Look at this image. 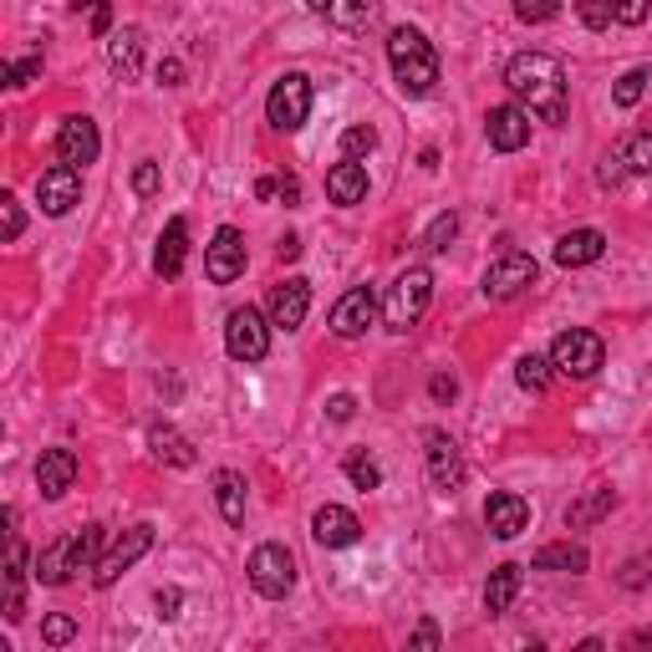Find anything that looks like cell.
Here are the masks:
<instances>
[{
	"instance_id": "4dcf8cb0",
	"label": "cell",
	"mask_w": 652,
	"mask_h": 652,
	"mask_svg": "<svg viewBox=\"0 0 652 652\" xmlns=\"http://www.w3.org/2000/svg\"><path fill=\"white\" fill-rule=\"evenodd\" d=\"M515 383L525 387V393H546V387H551V357L525 351V357L515 362Z\"/></svg>"
},
{
	"instance_id": "74e56055",
	"label": "cell",
	"mask_w": 652,
	"mask_h": 652,
	"mask_svg": "<svg viewBox=\"0 0 652 652\" xmlns=\"http://www.w3.org/2000/svg\"><path fill=\"white\" fill-rule=\"evenodd\" d=\"M444 648V637H438V622L423 617L413 632H408V642H402V652H438Z\"/></svg>"
},
{
	"instance_id": "1f68e13d",
	"label": "cell",
	"mask_w": 652,
	"mask_h": 652,
	"mask_svg": "<svg viewBox=\"0 0 652 652\" xmlns=\"http://www.w3.org/2000/svg\"><path fill=\"white\" fill-rule=\"evenodd\" d=\"M102 536H107V530H102V525H82V536H72V571H98V561H102Z\"/></svg>"
},
{
	"instance_id": "f546056e",
	"label": "cell",
	"mask_w": 652,
	"mask_h": 652,
	"mask_svg": "<svg viewBox=\"0 0 652 652\" xmlns=\"http://www.w3.org/2000/svg\"><path fill=\"white\" fill-rule=\"evenodd\" d=\"M617 510V489H591L586 500H576L566 510V525L576 530V525H591V520H602V515H612Z\"/></svg>"
},
{
	"instance_id": "83f0119b",
	"label": "cell",
	"mask_w": 652,
	"mask_h": 652,
	"mask_svg": "<svg viewBox=\"0 0 652 652\" xmlns=\"http://www.w3.org/2000/svg\"><path fill=\"white\" fill-rule=\"evenodd\" d=\"M586 546H576V540H561V546H546V551H536V561L530 566L536 571H586Z\"/></svg>"
},
{
	"instance_id": "44dd1931",
	"label": "cell",
	"mask_w": 652,
	"mask_h": 652,
	"mask_svg": "<svg viewBox=\"0 0 652 652\" xmlns=\"http://www.w3.org/2000/svg\"><path fill=\"white\" fill-rule=\"evenodd\" d=\"M107 67L123 82H133L138 72H143V31L138 26H123V31L107 36Z\"/></svg>"
},
{
	"instance_id": "3957f363",
	"label": "cell",
	"mask_w": 652,
	"mask_h": 652,
	"mask_svg": "<svg viewBox=\"0 0 652 652\" xmlns=\"http://www.w3.org/2000/svg\"><path fill=\"white\" fill-rule=\"evenodd\" d=\"M429 302H434V270L408 266L398 281L387 285V302H383L387 332H413L423 321V311H429Z\"/></svg>"
},
{
	"instance_id": "7a4b0ae2",
	"label": "cell",
	"mask_w": 652,
	"mask_h": 652,
	"mask_svg": "<svg viewBox=\"0 0 652 652\" xmlns=\"http://www.w3.org/2000/svg\"><path fill=\"white\" fill-rule=\"evenodd\" d=\"M387 62H393V77H398V87L408 98H429L438 87V51L413 26H398L387 36Z\"/></svg>"
},
{
	"instance_id": "db71d44e",
	"label": "cell",
	"mask_w": 652,
	"mask_h": 652,
	"mask_svg": "<svg viewBox=\"0 0 652 652\" xmlns=\"http://www.w3.org/2000/svg\"><path fill=\"white\" fill-rule=\"evenodd\" d=\"M276 255H281V260H296V255H302V240H296V234H285L281 245H276Z\"/></svg>"
},
{
	"instance_id": "7c38bea8",
	"label": "cell",
	"mask_w": 652,
	"mask_h": 652,
	"mask_svg": "<svg viewBox=\"0 0 652 652\" xmlns=\"http://www.w3.org/2000/svg\"><path fill=\"white\" fill-rule=\"evenodd\" d=\"M240 270H245V234L234 225H225V230H215L209 251H204V276L215 285H230Z\"/></svg>"
},
{
	"instance_id": "277c9868",
	"label": "cell",
	"mask_w": 652,
	"mask_h": 652,
	"mask_svg": "<svg viewBox=\"0 0 652 652\" xmlns=\"http://www.w3.org/2000/svg\"><path fill=\"white\" fill-rule=\"evenodd\" d=\"M606 362V347L597 332H581V327H571V332H561L551 342V368L561 372V378H597Z\"/></svg>"
},
{
	"instance_id": "ab89813d",
	"label": "cell",
	"mask_w": 652,
	"mask_h": 652,
	"mask_svg": "<svg viewBox=\"0 0 652 652\" xmlns=\"http://www.w3.org/2000/svg\"><path fill=\"white\" fill-rule=\"evenodd\" d=\"M453 240H459V215H438L434 225H429V234H423L429 251H449Z\"/></svg>"
},
{
	"instance_id": "6f0895ef",
	"label": "cell",
	"mask_w": 652,
	"mask_h": 652,
	"mask_svg": "<svg viewBox=\"0 0 652 652\" xmlns=\"http://www.w3.org/2000/svg\"><path fill=\"white\" fill-rule=\"evenodd\" d=\"M281 200H285V204L302 200V179H281Z\"/></svg>"
},
{
	"instance_id": "816d5d0a",
	"label": "cell",
	"mask_w": 652,
	"mask_h": 652,
	"mask_svg": "<svg viewBox=\"0 0 652 652\" xmlns=\"http://www.w3.org/2000/svg\"><path fill=\"white\" fill-rule=\"evenodd\" d=\"M179 602H184L179 586H164V591H158V617H179Z\"/></svg>"
},
{
	"instance_id": "52a82bcc",
	"label": "cell",
	"mask_w": 652,
	"mask_h": 652,
	"mask_svg": "<svg viewBox=\"0 0 652 652\" xmlns=\"http://www.w3.org/2000/svg\"><path fill=\"white\" fill-rule=\"evenodd\" d=\"M225 347H230L234 362H266V351H270L266 317H260L255 306H240V311H230V321H225Z\"/></svg>"
},
{
	"instance_id": "7dc6e473",
	"label": "cell",
	"mask_w": 652,
	"mask_h": 652,
	"mask_svg": "<svg viewBox=\"0 0 652 652\" xmlns=\"http://www.w3.org/2000/svg\"><path fill=\"white\" fill-rule=\"evenodd\" d=\"M622 179H627V168H622L617 153H612V158H602V168H597V184H602V189H617Z\"/></svg>"
},
{
	"instance_id": "680465c9",
	"label": "cell",
	"mask_w": 652,
	"mask_h": 652,
	"mask_svg": "<svg viewBox=\"0 0 652 652\" xmlns=\"http://www.w3.org/2000/svg\"><path fill=\"white\" fill-rule=\"evenodd\" d=\"M571 652H606V642H602V637H586V642H576Z\"/></svg>"
},
{
	"instance_id": "e575fe53",
	"label": "cell",
	"mask_w": 652,
	"mask_h": 652,
	"mask_svg": "<svg viewBox=\"0 0 652 652\" xmlns=\"http://www.w3.org/2000/svg\"><path fill=\"white\" fill-rule=\"evenodd\" d=\"M372 149H378V128H372V123H351L347 133H342V158H347V164L368 158Z\"/></svg>"
},
{
	"instance_id": "f1b7e54d",
	"label": "cell",
	"mask_w": 652,
	"mask_h": 652,
	"mask_svg": "<svg viewBox=\"0 0 652 652\" xmlns=\"http://www.w3.org/2000/svg\"><path fill=\"white\" fill-rule=\"evenodd\" d=\"M36 576L47 586H62L72 576V536L67 540H51L47 551H41V561H36Z\"/></svg>"
},
{
	"instance_id": "836d02e7",
	"label": "cell",
	"mask_w": 652,
	"mask_h": 652,
	"mask_svg": "<svg viewBox=\"0 0 652 652\" xmlns=\"http://www.w3.org/2000/svg\"><path fill=\"white\" fill-rule=\"evenodd\" d=\"M648 82H652V72H648V67L622 72L617 87H612V102H617V107H637V102H642V92H648Z\"/></svg>"
},
{
	"instance_id": "8fae6325",
	"label": "cell",
	"mask_w": 652,
	"mask_h": 652,
	"mask_svg": "<svg viewBox=\"0 0 652 652\" xmlns=\"http://www.w3.org/2000/svg\"><path fill=\"white\" fill-rule=\"evenodd\" d=\"M485 138H489V149L520 153L525 143H530V113H525L520 102H500V107H489Z\"/></svg>"
},
{
	"instance_id": "d6986e66",
	"label": "cell",
	"mask_w": 652,
	"mask_h": 652,
	"mask_svg": "<svg viewBox=\"0 0 652 652\" xmlns=\"http://www.w3.org/2000/svg\"><path fill=\"white\" fill-rule=\"evenodd\" d=\"M423 459H429V480H434V489H459L464 485V459H459V444H453L449 434H429Z\"/></svg>"
},
{
	"instance_id": "681fc988",
	"label": "cell",
	"mask_w": 652,
	"mask_h": 652,
	"mask_svg": "<svg viewBox=\"0 0 652 652\" xmlns=\"http://www.w3.org/2000/svg\"><path fill=\"white\" fill-rule=\"evenodd\" d=\"M617 21L622 26H642V21H648V0H627V5H617Z\"/></svg>"
},
{
	"instance_id": "ac0fdd59",
	"label": "cell",
	"mask_w": 652,
	"mask_h": 652,
	"mask_svg": "<svg viewBox=\"0 0 652 652\" xmlns=\"http://www.w3.org/2000/svg\"><path fill=\"white\" fill-rule=\"evenodd\" d=\"M72 485H77V453L72 449H47L36 459V489H41V500H62Z\"/></svg>"
},
{
	"instance_id": "6da1fadb",
	"label": "cell",
	"mask_w": 652,
	"mask_h": 652,
	"mask_svg": "<svg viewBox=\"0 0 652 652\" xmlns=\"http://www.w3.org/2000/svg\"><path fill=\"white\" fill-rule=\"evenodd\" d=\"M504 87L520 98V107L540 123L561 128L566 123V67L555 62L551 51H520L504 67Z\"/></svg>"
},
{
	"instance_id": "bcb514c9",
	"label": "cell",
	"mask_w": 652,
	"mask_h": 652,
	"mask_svg": "<svg viewBox=\"0 0 652 652\" xmlns=\"http://www.w3.org/2000/svg\"><path fill=\"white\" fill-rule=\"evenodd\" d=\"M515 16L525 21V26H530V21L540 26V21H555V16H561V5H530V0H520V5H515Z\"/></svg>"
},
{
	"instance_id": "f6af8a7d",
	"label": "cell",
	"mask_w": 652,
	"mask_h": 652,
	"mask_svg": "<svg viewBox=\"0 0 652 652\" xmlns=\"http://www.w3.org/2000/svg\"><path fill=\"white\" fill-rule=\"evenodd\" d=\"M576 16H581L591 31H606V26L617 21V5H591V0H581V5H576Z\"/></svg>"
},
{
	"instance_id": "9c48e42d",
	"label": "cell",
	"mask_w": 652,
	"mask_h": 652,
	"mask_svg": "<svg viewBox=\"0 0 652 652\" xmlns=\"http://www.w3.org/2000/svg\"><path fill=\"white\" fill-rule=\"evenodd\" d=\"M98 149H102L98 123H92L87 113L67 117V123L56 128V158H62L67 168H77V174H82L87 164H98Z\"/></svg>"
},
{
	"instance_id": "d6a6232c",
	"label": "cell",
	"mask_w": 652,
	"mask_h": 652,
	"mask_svg": "<svg viewBox=\"0 0 652 652\" xmlns=\"http://www.w3.org/2000/svg\"><path fill=\"white\" fill-rule=\"evenodd\" d=\"M622 168L627 174H652V133H627L622 138V149H617Z\"/></svg>"
},
{
	"instance_id": "ba28073f",
	"label": "cell",
	"mask_w": 652,
	"mask_h": 652,
	"mask_svg": "<svg viewBox=\"0 0 652 652\" xmlns=\"http://www.w3.org/2000/svg\"><path fill=\"white\" fill-rule=\"evenodd\" d=\"M540 266H536V255H525V251H504L495 266L485 270V296L489 302H515L525 285H536Z\"/></svg>"
},
{
	"instance_id": "7bdbcfd3",
	"label": "cell",
	"mask_w": 652,
	"mask_h": 652,
	"mask_svg": "<svg viewBox=\"0 0 652 652\" xmlns=\"http://www.w3.org/2000/svg\"><path fill=\"white\" fill-rule=\"evenodd\" d=\"M0 219H5V240H21V230H26V215H21V200L16 194H0Z\"/></svg>"
},
{
	"instance_id": "5bb4252c",
	"label": "cell",
	"mask_w": 652,
	"mask_h": 652,
	"mask_svg": "<svg viewBox=\"0 0 652 652\" xmlns=\"http://www.w3.org/2000/svg\"><path fill=\"white\" fill-rule=\"evenodd\" d=\"M149 546H153V525H133V530H123V540H117L113 551L98 561V571H92V586H102V591H107V586H113L123 571L133 566V561L149 551Z\"/></svg>"
},
{
	"instance_id": "c3c4849f",
	"label": "cell",
	"mask_w": 652,
	"mask_h": 652,
	"mask_svg": "<svg viewBox=\"0 0 652 652\" xmlns=\"http://www.w3.org/2000/svg\"><path fill=\"white\" fill-rule=\"evenodd\" d=\"M351 413H357V398H351V393H336V398L327 402V419L332 423H347Z\"/></svg>"
},
{
	"instance_id": "9a60e30c",
	"label": "cell",
	"mask_w": 652,
	"mask_h": 652,
	"mask_svg": "<svg viewBox=\"0 0 652 652\" xmlns=\"http://www.w3.org/2000/svg\"><path fill=\"white\" fill-rule=\"evenodd\" d=\"M311 536H317V546H327V551H347V546L362 540V520L351 515L347 504H321L317 515H311Z\"/></svg>"
},
{
	"instance_id": "ffe728a7",
	"label": "cell",
	"mask_w": 652,
	"mask_h": 652,
	"mask_svg": "<svg viewBox=\"0 0 652 652\" xmlns=\"http://www.w3.org/2000/svg\"><path fill=\"white\" fill-rule=\"evenodd\" d=\"M606 251V234L602 230H571L555 240V266L566 270H581V266H597Z\"/></svg>"
},
{
	"instance_id": "11a10c76",
	"label": "cell",
	"mask_w": 652,
	"mask_h": 652,
	"mask_svg": "<svg viewBox=\"0 0 652 652\" xmlns=\"http://www.w3.org/2000/svg\"><path fill=\"white\" fill-rule=\"evenodd\" d=\"M453 393H459V383H453V378H434V398L438 402H449Z\"/></svg>"
},
{
	"instance_id": "4316f807",
	"label": "cell",
	"mask_w": 652,
	"mask_h": 652,
	"mask_svg": "<svg viewBox=\"0 0 652 652\" xmlns=\"http://www.w3.org/2000/svg\"><path fill=\"white\" fill-rule=\"evenodd\" d=\"M149 444H153V453L164 459V464H174V469H189L194 464V444H189L174 423H153L149 429Z\"/></svg>"
},
{
	"instance_id": "484cf974",
	"label": "cell",
	"mask_w": 652,
	"mask_h": 652,
	"mask_svg": "<svg viewBox=\"0 0 652 652\" xmlns=\"http://www.w3.org/2000/svg\"><path fill=\"white\" fill-rule=\"evenodd\" d=\"M515 597H520V566L515 561H504V566L489 571V581H485V612L489 617H500V612H510Z\"/></svg>"
},
{
	"instance_id": "60d3db41",
	"label": "cell",
	"mask_w": 652,
	"mask_h": 652,
	"mask_svg": "<svg viewBox=\"0 0 652 652\" xmlns=\"http://www.w3.org/2000/svg\"><path fill=\"white\" fill-rule=\"evenodd\" d=\"M41 637H47L51 648H67L72 637H77V617H67V612H51V617L41 622Z\"/></svg>"
},
{
	"instance_id": "d4e9b609",
	"label": "cell",
	"mask_w": 652,
	"mask_h": 652,
	"mask_svg": "<svg viewBox=\"0 0 652 652\" xmlns=\"http://www.w3.org/2000/svg\"><path fill=\"white\" fill-rule=\"evenodd\" d=\"M215 504L225 525H245V474L240 469H219L215 474Z\"/></svg>"
},
{
	"instance_id": "9f6ffc18",
	"label": "cell",
	"mask_w": 652,
	"mask_h": 652,
	"mask_svg": "<svg viewBox=\"0 0 652 652\" xmlns=\"http://www.w3.org/2000/svg\"><path fill=\"white\" fill-rule=\"evenodd\" d=\"M107 26H113V11H107V5H98V11H92V31L107 36Z\"/></svg>"
},
{
	"instance_id": "ee69618b",
	"label": "cell",
	"mask_w": 652,
	"mask_h": 652,
	"mask_svg": "<svg viewBox=\"0 0 652 652\" xmlns=\"http://www.w3.org/2000/svg\"><path fill=\"white\" fill-rule=\"evenodd\" d=\"M622 586H627V591H637V586H652V551L622 566Z\"/></svg>"
},
{
	"instance_id": "4fadbf2b",
	"label": "cell",
	"mask_w": 652,
	"mask_h": 652,
	"mask_svg": "<svg viewBox=\"0 0 652 652\" xmlns=\"http://www.w3.org/2000/svg\"><path fill=\"white\" fill-rule=\"evenodd\" d=\"M372 321H378V296H372V285H351L347 296L332 306V332L342 336V342L362 336Z\"/></svg>"
},
{
	"instance_id": "5b68a950",
	"label": "cell",
	"mask_w": 652,
	"mask_h": 652,
	"mask_svg": "<svg viewBox=\"0 0 652 652\" xmlns=\"http://www.w3.org/2000/svg\"><path fill=\"white\" fill-rule=\"evenodd\" d=\"M266 117H270L276 133H296V128H306V117H311V82H306L302 72H285L281 82L270 87Z\"/></svg>"
},
{
	"instance_id": "8992f818",
	"label": "cell",
	"mask_w": 652,
	"mask_h": 652,
	"mask_svg": "<svg viewBox=\"0 0 652 652\" xmlns=\"http://www.w3.org/2000/svg\"><path fill=\"white\" fill-rule=\"evenodd\" d=\"M245 571H251V586L260 597H270V602H281L285 591L296 586V561H291V551L276 546V540H270V546H255Z\"/></svg>"
},
{
	"instance_id": "f907efd6",
	"label": "cell",
	"mask_w": 652,
	"mask_h": 652,
	"mask_svg": "<svg viewBox=\"0 0 652 652\" xmlns=\"http://www.w3.org/2000/svg\"><path fill=\"white\" fill-rule=\"evenodd\" d=\"M158 82H164V87H179V82H184V62L164 56V62H158Z\"/></svg>"
},
{
	"instance_id": "b9f144b4",
	"label": "cell",
	"mask_w": 652,
	"mask_h": 652,
	"mask_svg": "<svg viewBox=\"0 0 652 652\" xmlns=\"http://www.w3.org/2000/svg\"><path fill=\"white\" fill-rule=\"evenodd\" d=\"M158 189H164V174H158V164H153V158H143V164L133 168V194H138V200H153Z\"/></svg>"
},
{
	"instance_id": "cb8c5ba5",
	"label": "cell",
	"mask_w": 652,
	"mask_h": 652,
	"mask_svg": "<svg viewBox=\"0 0 652 652\" xmlns=\"http://www.w3.org/2000/svg\"><path fill=\"white\" fill-rule=\"evenodd\" d=\"M327 200L332 204H362L368 200V168L342 158V164L327 174Z\"/></svg>"
},
{
	"instance_id": "f5cc1de1",
	"label": "cell",
	"mask_w": 652,
	"mask_h": 652,
	"mask_svg": "<svg viewBox=\"0 0 652 652\" xmlns=\"http://www.w3.org/2000/svg\"><path fill=\"white\" fill-rule=\"evenodd\" d=\"M627 652H652V627H642V632L627 637Z\"/></svg>"
},
{
	"instance_id": "e0dca14e",
	"label": "cell",
	"mask_w": 652,
	"mask_h": 652,
	"mask_svg": "<svg viewBox=\"0 0 652 652\" xmlns=\"http://www.w3.org/2000/svg\"><path fill=\"white\" fill-rule=\"evenodd\" d=\"M485 525H489V536L515 540L520 530H530V500H520L515 489H500V495H489Z\"/></svg>"
},
{
	"instance_id": "f35d334b",
	"label": "cell",
	"mask_w": 652,
	"mask_h": 652,
	"mask_svg": "<svg viewBox=\"0 0 652 652\" xmlns=\"http://www.w3.org/2000/svg\"><path fill=\"white\" fill-rule=\"evenodd\" d=\"M41 77V56H26V62H0V82L5 87H26Z\"/></svg>"
},
{
	"instance_id": "2e32d148",
	"label": "cell",
	"mask_w": 652,
	"mask_h": 652,
	"mask_svg": "<svg viewBox=\"0 0 652 652\" xmlns=\"http://www.w3.org/2000/svg\"><path fill=\"white\" fill-rule=\"evenodd\" d=\"M306 311H311V281L291 276V281H281L276 291H270V327L296 332V327L306 321Z\"/></svg>"
},
{
	"instance_id": "7402d4cb",
	"label": "cell",
	"mask_w": 652,
	"mask_h": 652,
	"mask_svg": "<svg viewBox=\"0 0 652 652\" xmlns=\"http://www.w3.org/2000/svg\"><path fill=\"white\" fill-rule=\"evenodd\" d=\"M184 255H189V225L179 215L164 225V234H158V255H153V270L164 276V281H174L179 270H184Z\"/></svg>"
},
{
	"instance_id": "d590c367",
	"label": "cell",
	"mask_w": 652,
	"mask_h": 652,
	"mask_svg": "<svg viewBox=\"0 0 652 652\" xmlns=\"http://www.w3.org/2000/svg\"><path fill=\"white\" fill-rule=\"evenodd\" d=\"M342 469H347V480L362 489V495L383 485V469H378V459H372V453H347V464H342Z\"/></svg>"
},
{
	"instance_id": "30bf717a",
	"label": "cell",
	"mask_w": 652,
	"mask_h": 652,
	"mask_svg": "<svg viewBox=\"0 0 652 652\" xmlns=\"http://www.w3.org/2000/svg\"><path fill=\"white\" fill-rule=\"evenodd\" d=\"M77 200H82V174H77V168L56 164L36 179V204H41V215L62 219V215H72V204Z\"/></svg>"
},
{
	"instance_id": "603a6c76",
	"label": "cell",
	"mask_w": 652,
	"mask_h": 652,
	"mask_svg": "<svg viewBox=\"0 0 652 652\" xmlns=\"http://www.w3.org/2000/svg\"><path fill=\"white\" fill-rule=\"evenodd\" d=\"M26 546H21V536L11 530V546H5V617L21 622L26 617Z\"/></svg>"
},
{
	"instance_id": "8d00e7d4",
	"label": "cell",
	"mask_w": 652,
	"mask_h": 652,
	"mask_svg": "<svg viewBox=\"0 0 652 652\" xmlns=\"http://www.w3.org/2000/svg\"><path fill=\"white\" fill-rule=\"evenodd\" d=\"M317 11L332 21V26H347V31H357V26H368V21H372L368 0H357V5H317Z\"/></svg>"
},
{
	"instance_id": "91938a15",
	"label": "cell",
	"mask_w": 652,
	"mask_h": 652,
	"mask_svg": "<svg viewBox=\"0 0 652 652\" xmlns=\"http://www.w3.org/2000/svg\"><path fill=\"white\" fill-rule=\"evenodd\" d=\"M525 652H546V642H530V648H525Z\"/></svg>"
}]
</instances>
